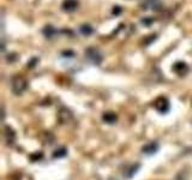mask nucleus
Here are the masks:
<instances>
[{"mask_svg": "<svg viewBox=\"0 0 192 180\" xmlns=\"http://www.w3.org/2000/svg\"><path fill=\"white\" fill-rule=\"evenodd\" d=\"M120 11H121V10H120V8H119V6H117V10H115V8H114V10H113V13L118 14V13H119V12H120Z\"/></svg>", "mask_w": 192, "mask_h": 180, "instance_id": "13", "label": "nucleus"}, {"mask_svg": "<svg viewBox=\"0 0 192 180\" xmlns=\"http://www.w3.org/2000/svg\"><path fill=\"white\" fill-rule=\"evenodd\" d=\"M173 71L179 76H184L189 72V66L183 61H179V63H175L173 65Z\"/></svg>", "mask_w": 192, "mask_h": 180, "instance_id": "4", "label": "nucleus"}, {"mask_svg": "<svg viewBox=\"0 0 192 180\" xmlns=\"http://www.w3.org/2000/svg\"><path fill=\"white\" fill-rule=\"evenodd\" d=\"M5 141H6L7 145H12L16 141V133L10 127H5Z\"/></svg>", "mask_w": 192, "mask_h": 180, "instance_id": "7", "label": "nucleus"}, {"mask_svg": "<svg viewBox=\"0 0 192 180\" xmlns=\"http://www.w3.org/2000/svg\"><path fill=\"white\" fill-rule=\"evenodd\" d=\"M78 7V1L77 0H65L63 3V8L66 12H73Z\"/></svg>", "mask_w": 192, "mask_h": 180, "instance_id": "5", "label": "nucleus"}, {"mask_svg": "<svg viewBox=\"0 0 192 180\" xmlns=\"http://www.w3.org/2000/svg\"><path fill=\"white\" fill-rule=\"evenodd\" d=\"M102 119L107 124H114V122L117 121V115L112 113V112H107V113L102 115Z\"/></svg>", "mask_w": 192, "mask_h": 180, "instance_id": "9", "label": "nucleus"}, {"mask_svg": "<svg viewBox=\"0 0 192 180\" xmlns=\"http://www.w3.org/2000/svg\"><path fill=\"white\" fill-rule=\"evenodd\" d=\"M157 149H158V144L156 142H150V143L145 144L142 148V151L147 155H151L154 152H156Z\"/></svg>", "mask_w": 192, "mask_h": 180, "instance_id": "6", "label": "nucleus"}, {"mask_svg": "<svg viewBox=\"0 0 192 180\" xmlns=\"http://www.w3.org/2000/svg\"><path fill=\"white\" fill-rule=\"evenodd\" d=\"M80 33H82L83 35L89 36L91 33H93V28H91L90 25H88V24H84V25L80 27Z\"/></svg>", "mask_w": 192, "mask_h": 180, "instance_id": "12", "label": "nucleus"}, {"mask_svg": "<svg viewBox=\"0 0 192 180\" xmlns=\"http://www.w3.org/2000/svg\"><path fill=\"white\" fill-rule=\"evenodd\" d=\"M138 168H139V165H138V163L128 166L127 168H125V171H124V177H125V178H131V177L137 172Z\"/></svg>", "mask_w": 192, "mask_h": 180, "instance_id": "8", "label": "nucleus"}, {"mask_svg": "<svg viewBox=\"0 0 192 180\" xmlns=\"http://www.w3.org/2000/svg\"><path fill=\"white\" fill-rule=\"evenodd\" d=\"M28 83H27V79L22 76H14L11 82V89H12V93L14 95H21L24 93V90L27 89Z\"/></svg>", "mask_w": 192, "mask_h": 180, "instance_id": "1", "label": "nucleus"}, {"mask_svg": "<svg viewBox=\"0 0 192 180\" xmlns=\"http://www.w3.org/2000/svg\"><path fill=\"white\" fill-rule=\"evenodd\" d=\"M55 33H57V30L53 28L52 25H47L46 28L43 29V34L47 36V37H52Z\"/></svg>", "mask_w": 192, "mask_h": 180, "instance_id": "10", "label": "nucleus"}, {"mask_svg": "<svg viewBox=\"0 0 192 180\" xmlns=\"http://www.w3.org/2000/svg\"><path fill=\"white\" fill-rule=\"evenodd\" d=\"M86 57L95 65H100L101 61H102V54L97 48H94V47H89L88 49L86 50Z\"/></svg>", "mask_w": 192, "mask_h": 180, "instance_id": "2", "label": "nucleus"}, {"mask_svg": "<svg viewBox=\"0 0 192 180\" xmlns=\"http://www.w3.org/2000/svg\"><path fill=\"white\" fill-rule=\"evenodd\" d=\"M154 107L160 113H166L169 111V102L166 97H158L154 103Z\"/></svg>", "mask_w": 192, "mask_h": 180, "instance_id": "3", "label": "nucleus"}, {"mask_svg": "<svg viewBox=\"0 0 192 180\" xmlns=\"http://www.w3.org/2000/svg\"><path fill=\"white\" fill-rule=\"evenodd\" d=\"M66 154H67V150H66L65 148H59V149H57V150L53 152V157H55V158L64 157Z\"/></svg>", "mask_w": 192, "mask_h": 180, "instance_id": "11", "label": "nucleus"}]
</instances>
